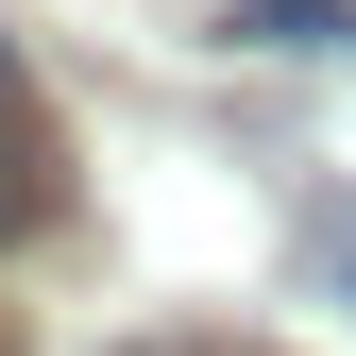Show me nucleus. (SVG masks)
I'll return each mask as SVG.
<instances>
[{"label":"nucleus","instance_id":"nucleus-1","mask_svg":"<svg viewBox=\"0 0 356 356\" xmlns=\"http://www.w3.org/2000/svg\"><path fill=\"white\" fill-rule=\"evenodd\" d=\"M238 34H254V51H356L339 0H238Z\"/></svg>","mask_w":356,"mask_h":356},{"label":"nucleus","instance_id":"nucleus-2","mask_svg":"<svg viewBox=\"0 0 356 356\" xmlns=\"http://www.w3.org/2000/svg\"><path fill=\"white\" fill-rule=\"evenodd\" d=\"M34 204H51V187H34V153H17V136H0V238H17V220H34Z\"/></svg>","mask_w":356,"mask_h":356},{"label":"nucleus","instance_id":"nucleus-3","mask_svg":"<svg viewBox=\"0 0 356 356\" xmlns=\"http://www.w3.org/2000/svg\"><path fill=\"white\" fill-rule=\"evenodd\" d=\"M339 289H356V220H339Z\"/></svg>","mask_w":356,"mask_h":356},{"label":"nucleus","instance_id":"nucleus-4","mask_svg":"<svg viewBox=\"0 0 356 356\" xmlns=\"http://www.w3.org/2000/svg\"><path fill=\"white\" fill-rule=\"evenodd\" d=\"M0 102H17V51H0Z\"/></svg>","mask_w":356,"mask_h":356}]
</instances>
